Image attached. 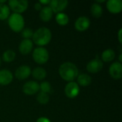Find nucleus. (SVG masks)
Returning a JSON list of instances; mask_svg holds the SVG:
<instances>
[{"label": "nucleus", "instance_id": "24", "mask_svg": "<svg viewBox=\"0 0 122 122\" xmlns=\"http://www.w3.org/2000/svg\"><path fill=\"white\" fill-rule=\"evenodd\" d=\"M36 99L40 104H46L49 101V97L47 94L41 92L38 94Z\"/></svg>", "mask_w": 122, "mask_h": 122}, {"label": "nucleus", "instance_id": "5", "mask_svg": "<svg viewBox=\"0 0 122 122\" xmlns=\"http://www.w3.org/2000/svg\"><path fill=\"white\" fill-rule=\"evenodd\" d=\"M9 6L14 13L21 14L26 10L28 1L26 0H10L9 1Z\"/></svg>", "mask_w": 122, "mask_h": 122}, {"label": "nucleus", "instance_id": "15", "mask_svg": "<svg viewBox=\"0 0 122 122\" xmlns=\"http://www.w3.org/2000/svg\"><path fill=\"white\" fill-rule=\"evenodd\" d=\"M32 48L33 42L31 41V39H23L19 46V51L24 55L29 54L31 51Z\"/></svg>", "mask_w": 122, "mask_h": 122}, {"label": "nucleus", "instance_id": "30", "mask_svg": "<svg viewBox=\"0 0 122 122\" xmlns=\"http://www.w3.org/2000/svg\"><path fill=\"white\" fill-rule=\"evenodd\" d=\"M39 3H40L41 4H48L50 3V1H49V0H46V1L41 0V1H39Z\"/></svg>", "mask_w": 122, "mask_h": 122}, {"label": "nucleus", "instance_id": "6", "mask_svg": "<svg viewBox=\"0 0 122 122\" xmlns=\"http://www.w3.org/2000/svg\"><path fill=\"white\" fill-rule=\"evenodd\" d=\"M79 91L80 89L78 84L74 81H70L69 83H68L64 89L65 94L68 98L70 99H74L79 94Z\"/></svg>", "mask_w": 122, "mask_h": 122}, {"label": "nucleus", "instance_id": "22", "mask_svg": "<svg viewBox=\"0 0 122 122\" xmlns=\"http://www.w3.org/2000/svg\"><path fill=\"white\" fill-rule=\"evenodd\" d=\"M10 9L9 7L4 4H0V20H5L9 16Z\"/></svg>", "mask_w": 122, "mask_h": 122}, {"label": "nucleus", "instance_id": "12", "mask_svg": "<svg viewBox=\"0 0 122 122\" xmlns=\"http://www.w3.org/2000/svg\"><path fill=\"white\" fill-rule=\"evenodd\" d=\"M107 7L109 12L119 14L122 10V1L121 0H109L107 3Z\"/></svg>", "mask_w": 122, "mask_h": 122}, {"label": "nucleus", "instance_id": "11", "mask_svg": "<svg viewBox=\"0 0 122 122\" xmlns=\"http://www.w3.org/2000/svg\"><path fill=\"white\" fill-rule=\"evenodd\" d=\"M109 74L114 79H120L122 76V65L119 62L113 63L109 67Z\"/></svg>", "mask_w": 122, "mask_h": 122}, {"label": "nucleus", "instance_id": "29", "mask_svg": "<svg viewBox=\"0 0 122 122\" xmlns=\"http://www.w3.org/2000/svg\"><path fill=\"white\" fill-rule=\"evenodd\" d=\"M122 29H120V30H119V34H118V38H119V42H120L121 44L122 43Z\"/></svg>", "mask_w": 122, "mask_h": 122}, {"label": "nucleus", "instance_id": "17", "mask_svg": "<svg viewBox=\"0 0 122 122\" xmlns=\"http://www.w3.org/2000/svg\"><path fill=\"white\" fill-rule=\"evenodd\" d=\"M77 82L81 86H89L92 83V77L86 74H81L77 76Z\"/></svg>", "mask_w": 122, "mask_h": 122}, {"label": "nucleus", "instance_id": "31", "mask_svg": "<svg viewBox=\"0 0 122 122\" xmlns=\"http://www.w3.org/2000/svg\"><path fill=\"white\" fill-rule=\"evenodd\" d=\"M5 2H6V0H0V4H4Z\"/></svg>", "mask_w": 122, "mask_h": 122}, {"label": "nucleus", "instance_id": "7", "mask_svg": "<svg viewBox=\"0 0 122 122\" xmlns=\"http://www.w3.org/2000/svg\"><path fill=\"white\" fill-rule=\"evenodd\" d=\"M23 92L27 95H34L39 90V84L34 81H29L25 83L22 88Z\"/></svg>", "mask_w": 122, "mask_h": 122}, {"label": "nucleus", "instance_id": "28", "mask_svg": "<svg viewBox=\"0 0 122 122\" xmlns=\"http://www.w3.org/2000/svg\"><path fill=\"white\" fill-rule=\"evenodd\" d=\"M34 8H35V9H36V10L41 11V9H42V6H41V4L39 2V3L35 4V5H34Z\"/></svg>", "mask_w": 122, "mask_h": 122}, {"label": "nucleus", "instance_id": "21", "mask_svg": "<svg viewBox=\"0 0 122 122\" xmlns=\"http://www.w3.org/2000/svg\"><path fill=\"white\" fill-rule=\"evenodd\" d=\"M56 21L61 26H65L69 23V17L64 13H58L56 16Z\"/></svg>", "mask_w": 122, "mask_h": 122}, {"label": "nucleus", "instance_id": "26", "mask_svg": "<svg viewBox=\"0 0 122 122\" xmlns=\"http://www.w3.org/2000/svg\"><path fill=\"white\" fill-rule=\"evenodd\" d=\"M33 31L29 28H25L23 29L21 32V36L24 38V39H29V38L32 37L33 36Z\"/></svg>", "mask_w": 122, "mask_h": 122}, {"label": "nucleus", "instance_id": "9", "mask_svg": "<svg viewBox=\"0 0 122 122\" xmlns=\"http://www.w3.org/2000/svg\"><path fill=\"white\" fill-rule=\"evenodd\" d=\"M90 26V20L88 17L82 16H79L75 21V29L79 31H84L89 29Z\"/></svg>", "mask_w": 122, "mask_h": 122}, {"label": "nucleus", "instance_id": "20", "mask_svg": "<svg viewBox=\"0 0 122 122\" xmlns=\"http://www.w3.org/2000/svg\"><path fill=\"white\" fill-rule=\"evenodd\" d=\"M91 11H92V14L95 18H100L103 14V9L100 4L97 3H94L92 6Z\"/></svg>", "mask_w": 122, "mask_h": 122}, {"label": "nucleus", "instance_id": "1", "mask_svg": "<svg viewBox=\"0 0 122 122\" xmlns=\"http://www.w3.org/2000/svg\"><path fill=\"white\" fill-rule=\"evenodd\" d=\"M59 73L64 80L70 82L78 76L79 71L76 66L74 63L65 62L60 66Z\"/></svg>", "mask_w": 122, "mask_h": 122}, {"label": "nucleus", "instance_id": "18", "mask_svg": "<svg viewBox=\"0 0 122 122\" xmlns=\"http://www.w3.org/2000/svg\"><path fill=\"white\" fill-rule=\"evenodd\" d=\"M32 76L37 80H42L46 76V71L41 67H36L32 71Z\"/></svg>", "mask_w": 122, "mask_h": 122}, {"label": "nucleus", "instance_id": "25", "mask_svg": "<svg viewBox=\"0 0 122 122\" xmlns=\"http://www.w3.org/2000/svg\"><path fill=\"white\" fill-rule=\"evenodd\" d=\"M39 89L41 90V92L48 94V93H50L51 91V84L49 82L43 81L39 85Z\"/></svg>", "mask_w": 122, "mask_h": 122}, {"label": "nucleus", "instance_id": "2", "mask_svg": "<svg viewBox=\"0 0 122 122\" xmlns=\"http://www.w3.org/2000/svg\"><path fill=\"white\" fill-rule=\"evenodd\" d=\"M33 41L38 46L42 47L48 44L51 39V32L46 27H41L38 29L32 36Z\"/></svg>", "mask_w": 122, "mask_h": 122}, {"label": "nucleus", "instance_id": "32", "mask_svg": "<svg viewBox=\"0 0 122 122\" xmlns=\"http://www.w3.org/2000/svg\"><path fill=\"white\" fill-rule=\"evenodd\" d=\"M122 54H121L120 55H119V63H121L122 61Z\"/></svg>", "mask_w": 122, "mask_h": 122}, {"label": "nucleus", "instance_id": "34", "mask_svg": "<svg viewBox=\"0 0 122 122\" xmlns=\"http://www.w3.org/2000/svg\"><path fill=\"white\" fill-rule=\"evenodd\" d=\"M0 65H1V58H0Z\"/></svg>", "mask_w": 122, "mask_h": 122}, {"label": "nucleus", "instance_id": "33", "mask_svg": "<svg viewBox=\"0 0 122 122\" xmlns=\"http://www.w3.org/2000/svg\"><path fill=\"white\" fill-rule=\"evenodd\" d=\"M97 1L98 3H102V2H104L105 1H104V0H101V1H99V0H97ZM98 3H97V4H98Z\"/></svg>", "mask_w": 122, "mask_h": 122}, {"label": "nucleus", "instance_id": "14", "mask_svg": "<svg viewBox=\"0 0 122 122\" xmlns=\"http://www.w3.org/2000/svg\"><path fill=\"white\" fill-rule=\"evenodd\" d=\"M13 80L12 73L7 69H2L0 71V84L5 86L10 84Z\"/></svg>", "mask_w": 122, "mask_h": 122}, {"label": "nucleus", "instance_id": "23", "mask_svg": "<svg viewBox=\"0 0 122 122\" xmlns=\"http://www.w3.org/2000/svg\"><path fill=\"white\" fill-rule=\"evenodd\" d=\"M15 56H16L15 52L12 50L9 49V50H6L4 52L3 56H2V59L5 62L9 63V62H11L12 61L14 60Z\"/></svg>", "mask_w": 122, "mask_h": 122}, {"label": "nucleus", "instance_id": "19", "mask_svg": "<svg viewBox=\"0 0 122 122\" xmlns=\"http://www.w3.org/2000/svg\"><path fill=\"white\" fill-rule=\"evenodd\" d=\"M115 58V52L113 49H108L103 51L102 54V59L105 62H109L114 60Z\"/></svg>", "mask_w": 122, "mask_h": 122}, {"label": "nucleus", "instance_id": "4", "mask_svg": "<svg viewBox=\"0 0 122 122\" xmlns=\"http://www.w3.org/2000/svg\"><path fill=\"white\" fill-rule=\"evenodd\" d=\"M34 60L39 64H44L49 60V52L44 47L36 48L32 54Z\"/></svg>", "mask_w": 122, "mask_h": 122}, {"label": "nucleus", "instance_id": "16", "mask_svg": "<svg viewBox=\"0 0 122 122\" xmlns=\"http://www.w3.org/2000/svg\"><path fill=\"white\" fill-rule=\"evenodd\" d=\"M53 15V11L51 10V9L50 8V6H44L43 7L39 13V16L40 19L43 21H49Z\"/></svg>", "mask_w": 122, "mask_h": 122}, {"label": "nucleus", "instance_id": "10", "mask_svg": "<svg viewBox=\"0 0 122 122\" xmlns=\"http://www.w3.org/2000/svg\"><path fill=\"white\" fill-rule=\"evenodd\" d=\"M103 68V62L99 59H94L90 61L86 65V69L90 73H97L100 71Z\"/></svg>", "mask_w": 122, "mask_h": 122}, {"label": "nucleus", "instance_id": "3", "mask_svg": "<svg viewBox=\"0 0 122 122\" xmlns=\"http://www.w3.org/2000/svg\"><path fill=\"white\" fill-rule=\"evenodd\" d=\"M8 24L11 29L15 32H19L24 27V20L20 14L14 13L9 16Z\"/></svg>", "mask_w": 122, "mask_h": 122}, {"label": "nucleus", "instance_id": "8", "mask_svg": "<svg viewBox=\"0 0 122 122\" xmlns=\"http://www.w3.org/2000/svg\"><path fill=\"white\" fill-rule=\"evenodd\" d=\"M49 6L51 9L53 13H61L65 9L68 5V1L66 0H52L50 1Z\"/></svg>", "mask_w": 122, "mask_h": 122}, {"label": "nucleus", "instance_id": "27", "mask_svg": "<svg viewBox=\"0 0 122 122\" xmlns=\"http://www.w3.org/2000/svg\"><path fill=\"white\" fill-rule=\"evenodd\" d=\"M36 122H51L50 120L48 119V118H46V117H40L37 120H36Z\"/></svg>", "mask_w": 122, "mask_h": 122}, {"label": "nucleus", "instance_id": "13", "mask_svg": "<svg viewBox=\"0 0 122 122\" xmlns=\"http://www.w3.org/2000/svg\"><path fill=\"white\" fill-rule=\"evenodd\" d=\"M31 74V69L29 66L22 65L17 68L15 71V76L19 80H24L27 79Z\"/></svg>", "mask_w": 122, "mask_h": 122}]
</instances>
